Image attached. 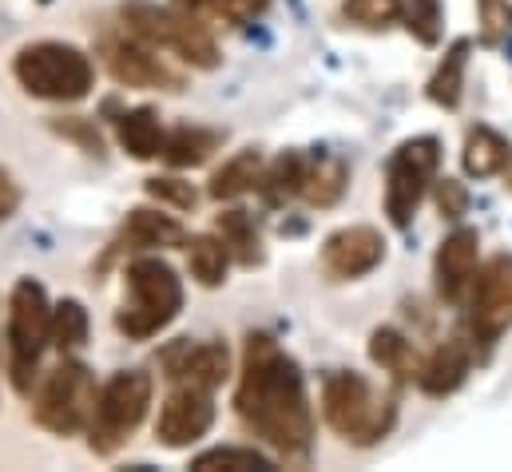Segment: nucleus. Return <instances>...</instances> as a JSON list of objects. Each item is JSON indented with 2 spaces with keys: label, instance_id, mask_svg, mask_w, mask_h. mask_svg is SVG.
<instances>
[{
  "label": "nucleus",
  "instance_id": "1",
  "mask_svg": "<svg viewBox=\"0 0 512 472\" xmlns=\"http://www.w3.org/2000/svg\"><path fill=\"white\" fill-rule=\"evenodd\" d=\"M235 409L243 425L286 457H306L314 445V413L306 401V381L294 357L278 350L270 334H251L243 350V373L235 389Z\"/></svg>",
  "mask_w": 512,
  "mask_h": 472
},
{
  "label": "nucleus",
  "instance_id": "2",
  "mask_svg": "<svg viewBox=\"0 0 512 472\" xmlns=\"http://www.w3.org/2000/svg\"><path fill=\"white\" fill-rule=\"evenodd\" d=\"M393 397L354 369H334L322 381V417L350 445H378L393 429Z\"/></svg>",
  "mask_w": 512,
  "mask_h": 472
},
{
  "label": "nucleus",
  "instance_id": "3",
  "mask_svg": "<svg viewBox=\"0 0 512 472\" xmlns=\"http://www.w3.org/2000/svg\"><path fill=\"white\" fill-rule=\"evenodd\" d=\"M12 76L28 96L52 104H80L96 84V68L88 52L60 40H40L20 48L12 60Z\"/></svg>",
  "mask_w": 512,
  "mask_h": 472
},
{
  "label": "nucleus",
  "instance_id": "4",
  "mask_svg": "<svg viewBox=\"0 0 512 472\" xmlns=\"http://www.w3.org/2000/svg\"><path fill=\"white\" fill-rule=\"evenodd\" d=\"M183 310V282L163 258H135L128 266V306L116 314V330L131 342H147L167 330Z\"/></svg>",
  "mask_w": 512,
  "mask_h": 472
},
{
  "label": "nucleus",
  "instance_id": "5",
  "mask_svg": "<svg viewBox=\"0 0 512 472\" xmlns=\"http://www.w3.org/2000/svg\"><path fill=\"white\" fill-rule=\"evenodd\" d=\"M120 16H124L131 36H139L151 48L179 56L191 68H215L219 64V48H215L207 24L183 8H159L151 0H128L120 8Z\"/></svg>",
  "mask_w": 512,
  "mask_h": 472
},
{
  "label": "nucleus",
  "instance_id": "6",
  "mask_svg": "<svg viewBox=\"0 0 512 472\" xmlns=\"http://www.w3.org/2000/svg\"><path fill=\"white\" fill-rule=\"evenodd\" d=\"M52 342V306L40 282L20 278L8 298V373L20 397L32 393L44 346Z\"/></svg>",
  "mask_w": 512,
  "mask_h": 472
},
{
  "label": "nucleus",
  "instance_id": "7",
  "mask_svg": "<svg viewBox=\"0 0 512 472\" xmlns=\"http://www.w3.org/2000/svg\"><path fill=\"white\" fill-rule=\"evenodd\" d=\"M147 405H151V377L143 369L116 373L96 393V409L88 421V449L96 457H112L139 429V421L147 417Z\"/></svg>",
  "mask_w": 512,
  "mask_h": 472
},
{
  "label": "nucleus",
  "instance_id": "8",
  "mask_svg": "<svg viewBox=\"0 0 512 472\" xmlns=\"http://www.w3.org/2000/svg\"><path fill=\"white\" fill-rule=\"evenodd\" d=\"M96 393L100 389H96L92 369L64 357L44 377V385L36 393V425L48 429V433H56V437L84 433L88 421H92V409H96Z\"/></svg>",
  "mask_w": 512,
  "mask_h": 472
},
{
  "label": "nucleus",
  "instance_id": "9",
  "mask_svg": "<svg viewBox=\"0 0 512 472\" xmlns=\"http://www.w3.org/2000/svg\"><path fill=\"white\" fill-rule=\"evenodd\" d=\"M441 167V143L433 135H417V139H405L393 155H389V167H385V215L393 227H409L433 175Z\"/></svg>",
  "mask_w": 512,
  "mask_h": 472
},
{
  "label": "nucleus",
  "instance_id": "10",
  "mask_svg": "<svg viewBox=\"0 0 512 472\" xmlns=\"http://www.w3.org/2000/svg\"><path fill=\"white\" fill-rule=\"evenodd\" d=\"M512 326V254H493L469 286V330L481 350H493Z\"/></svg>",
  "mask_w": 512,
  "mask_h": 472
},
{
  "label": "nucleus",
  "instance_id": "11",
  "mask_svg": "<svg viewBox=\"0 0 512 472\" xmlns=\"http://www.w3.org/2000/svg\"><path fill=\"white\" fill-rule=\"evenodd\" d=\"M215 425V401L211 389H195V385H175L171 397L159 409V425L155 437L167 449H187L195 441L207 437V429Z\"/></svg>",
  "mask_w": 512,
  "mask_h": 472
},
{
  "label": "nucleus",
  "instance_id": "12",
  "mask_svg": "<svg viewBox=\"0 0 512 472\" xmlns=\"http://www.w3.org/2000/svg\"><path fill=\"white\" fill-rule=\"evenodd\" d=\"M385 258V238L374 227H342L322 242V270L334 282H354L378 270Z\"/></svg>",
  "mask_w": 512,
  "mask_h": 472
},
{
  "label": "nucleus",
  "instance_id": "13",
  "mask_svg": "<svg viewBox=\"0 0 512 472\" xmlns=\"http://www.w3.org/2000/svg\"><path fill=\"white\" fill-rule=\"evenodd\" d=\"M104 64L116 76V84H124V88H167V92L183 88V80L139 36L135 40H128V36L124 40H104Z\"/></svg>",
  "mask_w": 512,
  "mask_h": 472
},
{
  "label": "nucleus",
  "instance_id": "14",
  "mask_svg": "<svg viewBox=\"0 0 512 472\" xmlns=\"http://www.w3.org/2000/svg\"><path fill=\"white\" fill-rule=\"evenodd\" d=\"M163 373L175 385H195V389H219L231 373V354L223 342H175L163 350Z\"/></svg>",
  "mask_w": 512,
  "mask_h": 472
},
{
  "label": "nucleus",
  "instance_id": "15",
  "mask_svg": "<svg viewBox=\"0 0 512 472\" xmlns=\"http://www.w3.org/2000/svg\"><path fill=\"white\" fill-rule=\"evenodd\" d=\"M477 246H481V238L469 227H457L453 235H445V242L437 246L433 278H437V294L445 302H461L469 294L473 274H477Z\"/></svg>",
  "mask_w": 512,
  "mask_h": 472
},
{
  "label": "nucleus",
  "instance_id": "16",
  "mask_svg": "<svg viewBox=\"0 0 512 472\" xmlns=\"http://www.w3.org/2000/svg\"><path fill=\"white\" fill-rule=\"evenodd\" d=\"M469 365H473L469 342L453 338V342L437 346V350L429 354V361H421V369H417V385H421L429 397H449V393H457L461 381L469 377Z\"/></svg>",
  "mask_w": 512,
  "mask_h": 472
},
{
  "label": "nucleus",
  "instance_id": "17",
  "mask_svg": "<svg viewBox=\"0 0 512 472\" xmlns=\"http://www.w3.org/2000/svg\"><path fill=\"white\" fill-rule=\"evenodd\" d=\"M350 183V171L338 155H306V171H302V187L298 195L310 203V207H334L342 199Z\"/></svg>",
  "mask_w": 512,
  "mask_h": 472
},
{
  "label": "nucleus",
  "instance_id": "18",
  "mask_svg": "<svg viewBox=\"0 0 512 472\" xmlns=\"http://www.w3.org/2000/svg\"><path fill=\"white\" fill-rule=\"evenodd\" d=\"M465 171L473 179H493L501 171H509L512 163V143L505 135H497L493 127H473L465 135V155H461Z\"/></svg>",
  "mask_w": 512,
  "mask_h": 472
},
{
  "label": "nucleus",
  "instance_id": "19",
  "mask_svg": "<svg viewBox=\"0 0 512 472\" xmlns=\"http://www.w3.org/2000/svg\"><path fill=\"white\" fill-rule=\"evenodd\" d=\"M116 135L120 147L131 159H155L163 151V127H159V112L155 108H131L116 119Z\"/></svg>",
  "mask_w": 512,
  "mask_h": 472
},
{
  "label": "nucleus",
  "instance_id": "20",
  "mask_svg": "<svg viewBox=\"0 0 512 472\" xmlns=\"http://www.w3.org/2000/svg\"><path fill=\"white\" fill-rule=\"evenodd\" d=\"M124 242L131 250H155V246H179L183 242V227L151 207H135L124 223Z\"/></svg>",
  "mask_w": 512,
  "mask_h": 472
},
{
  "label": "nucleus",
  "instance_id": "21",
  "mask_svg": "<svg viewBox=\"0 0 512 472\" xmlns=\"http://www.w3.org/2000/svg\"><path fill=\"white\" fill-rule=\"evenodd\" d=\"M465 64H469V40H457L449 52H445V60L437 64V72H433V80H429V100L437 104V108H457L461 104V92H465Z\"/></svg>",
  "mask_w": 512,
  "mask_h": 472
},
{
  "label": "nucleus",
  "instance_id": "22",
  "mask_svg": "<svg viewBox=\"0 0 512 472\" xmlns=\"http://www.w3.org/2000/svg\"><path fill=\"white\" fill-rule=\"evenodd\" d=\"M187 266H191V278L199 286H223L227 282V266H231V250H227L223 238L195 235L187 242Z\"/></svg>",
  "mask_w": 512,
  "mask_h": 472
},
{
  "label": "nucleus",
  "instance_id": "23",
  "mask_svg": "<svg viewBox=\"0 0 512 472\" xmlns=\"http://www.w3.org/2000/svg\"><path fill=\"white\" fill-rule=\"evenodd\" d=\"M258 179H262V155L258 151H239L235 159H227L215 179H211V199H239L247 191H255Z\"/></svg>",
  "mask_w": 512,
  "mask_h": 472
},
{
  "label": "nucleus",
  "instance_id": "24",
  "mask_svg": "<svg viewBox=\"0 0 512 472\" xmlns=\"http://www.w3.org/2000/svg\"><path fill=\"white\" fill-rule=\"evenodd\" d=\"M370 357H374V365H382L385 373H393L397 381H413L417 369H421L413 342H409L405 334H397V330H374V338H370Z\"/></svg>",
  "mask_w": 512,
  "mask_h": 472
},
{
  "label": "nucleus",
  "instance_id": "25",
  "mask_svg": "<svg viewBox=\"0 0 512 472\" xmlns=\"http://www.w3.org/2000/svg\"><path fill=\"white\" fill-rule=\"evenodd\" d=\"M219 147V135L215 131H203V127H175L167 139H163V159L171 167H199L207 163V155Z\"/></svg>",
  "mask_w": 512,
  "mask_h": 472
},
{
  "label": "nucleus",
  "instance_id": "26",
  "mask_svg": "<svg viewBox=\"0 0 512 472\" xmlns=\"http://www.w3.org/2000/svg\"><path fill=\"white\" fill-rule=\"evenodd\" d=\"M219 238L227 242V250L243 262V266H258L262 262V242H258L255 219L247 211H223L219 223H215Z\"/></svg>",
  "mask_w": 512,
  "mask_h": 472
},
{
  "label": "nucleus",
  "instance_id": "27",
  "mask_svg": "<svg viewBox=\"0 0 512 472\" xmlns=\"http://www.w3.org/2000/svg\"><path fill=\"white\" fill-rule=\"evenodd\" d=\"M84 342H88V310L76 298H64L52 310V346L68 357L76 354Z\"/></svg>",
  "mask_w": 512,
  "mask_h": 472
},
{
  "label": "nucleus",
  "instance_id": "28",
  "mask_svg": "<svg viewBox=\"0 0 512 472\" xmlns=\"http://www.w3.org/2000/svg\"><path fill=\"white\" fill-rule=\"evenodd\" d=\"M302 171H306V155L286 151V155H278V159H274V167H270V171H262L258 187H262V195H266L270 203L294 199V195H298V187H302Z\"/></svg>",
  "mask_w": 512,
  "mask_h": 472
},
{
  "label": "nucleus",
  "instance_id": "29",
  "mask_svg": "<svg viewBox=\"0 0 512 472\" xmlns=\"http://www.w3.org/2000/svg\"><path fill=\"white\" fill-rule=\"evenodd\" d=\"M191 469L195 472H270L274 461L255 453V449H231V445H227V449L199 453V457L191 461Z\"/></svg>",
  "mask_w": 512,
  "mask_h": 472
},
{
  "label": "nucleus",
  "instance_id": "30",
  "mask_svg": "<svg viewBox=\"0 0 512 472\" xmlns=\"http://www.w3.org/2000/svg\"><path fill=\"white\" fill-rule=\"evenodd\" d=\"M401 20H405V28L421 40V44H437L441 40V20H445V12H441V0H409L405 8H401Z\"/></svg>",
  "mask_w": 512,
  "mask_h": 472
},
{
  "label": "nucleus",
  "instance_id": "31",
  "mask_svg": "<svg viewBox=\"0 0 512 472\" xmlns=\"http://www.w3.org/2000/svg\"><path fill=\"white\" fill-rule=\"evenodd\" d=\"M354 24H366V28H389L401 20V4L397 0H346L342 8Z\"/></svg>",
  "mask_w": 512,
  "mask_h": 472
},
{
  "label": "nucleus",
  "instance_id": "32",
  "mask_svg": "<svg viewBox=\"0 0 512 472\" xmlns=\"http://www.w3.org/2000/svg\"><path fill=\"white\" fill-rule=\"evenodd\" d=\"M147 195L159 199V203H171V207H179V211H191V207L199 203L195 187H191V183H179V179H147Z\"/></svg>",
  "mask_w": 512,
  "mask_h": 472
},
{
  "label": "nucleus",
  "instance_id": "33",
  "mask_svg": "<svg viewBox=\"0 0 512 472\" xmlns=\"http://www.w3.org/2000/svg\"><path fill=\"white\" fill-rule=\"evenodd\" d=\"M270 0H211V16L227 20V24H247L258 12H266Z\"/></svg>",
  "mask_w": 512,
  "mask_h": 472
},
{
  "label": "nucleus",
  "instance_id": "34",
  "mask_svg": "<svg viewBox=\"0 0 512 472\" xmlns=\"http://www.w3.org/2000/svg\"><path fill=\"white\" fill-rule=\"evenodd\" d=\"M481 4V24H485V40H501L512 24L509 0H477Z\"/></svg>",
  "mask_w": 512,
  "mask_h": 472
},
{
  "label": "nucleus",
  "instance_id": "35",
  "mask_svg": "<svg viewBox=\"0 0 512 472\" xmlns=\"http://www.w3.org/2000/svg\"><path fill=\"white\" fill-rule=\"evenodd\" d=\"M437 203H441V211H445L449 219H461L465 207H469V195H465V187H461L457 179H441V183H437Z\"/></svg>",
  "mask_w": 512,
  "mask_h": 472
},
{
  "label": "nucleus",
  "instance_id": "36",
  "mask_svg": "<svg viewBox=\"0 0 512 472\" xmlns=\"http://www.w3.org/2000/svg\"><path fill=\"white\" fill-rule=\"evenodd\" d=\"M16 207H20V187H16V179L0 167V223H4V219H12V215H16Z\"/></svg>",
  "mask_w": 512,
  "mask_h": 472
},
{
  "label": "nucleus",
  "instance_id": "37",
  "mask_svg": "<svg viewBox=\"0 0 512 472\" xmlns=\"http://www.w3.org/2000/svg\"><path fill=\"white\" fill-rule=\"evenodd\" d=\"M509 52H512V48H509Z\"/></svg>",
  "mask_w": 512,
  "mask_h": 472
}]
</instances>
